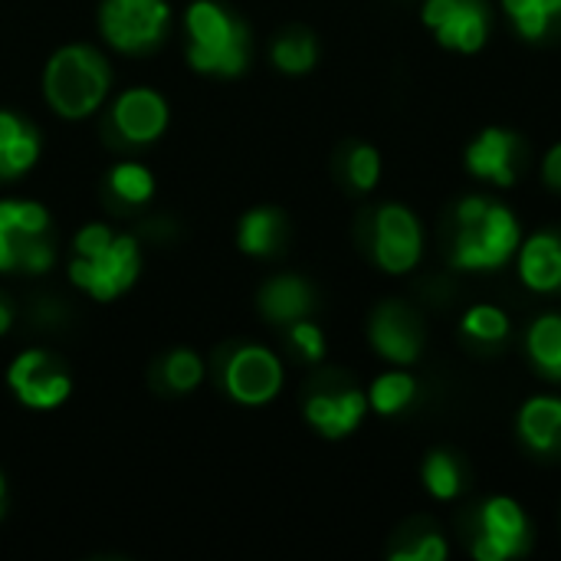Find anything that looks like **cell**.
<instances>
[{
  "label": "cell",
  "instance_id": "6da1fadb",
  "mask_svg": "<svg viewBox=\"0 0 561 561\" xmlns=\"http://www.w3.org/2000/svg\"><path fill=\"white\" fill-rule=\"evenodd\" d=\"M108 62L92 46H62L43 72V95L62 118L92 115L108 95Z\"/></svg>",
  "mask_w": 561,
  "mask_h": 561
},
{
  "label": "cell",
  "instance_id": "7a4b0ae2",
  "mask_svg": "<svg viewBox=\"0 0 561 561\" xmlns=\"http://www.w3.org/2000/svg\"><path fill=\"white\" fill-rule=\"evenodd\" d=\"M187 62L197 72L237 76L250 59V33L214 0H194L187 7Z\"/></svg>",
  "mask_w": 561,
  "mask_h": 561
},
{
  "label": "cell",
  "instance_id": "3957f363",
  "mask_svg": "<svg viewBox=\"0 0 561 561\" xmlns=\"http://www.w3.org/2000/svg\"><path fill=\"white\" fill-rule=\"evenodd\" d=\"M168 0H105L99 10L102 36L122 53H145L168 33Z\"/></svg>",
  "mask_w": 561,
  "mask_h": 561
},
{
  "label": "cell",
  "instance_id": "277c9868",
  "mask_svg": "<svg viewBox=\"0 0 561 561\" xmlns=\"http://www.w3.org/2000/svg\"><path fill=\"white\" fill-rule=\"evenodd\" d=\"M138 270H141L138 243L131 237H115L102 256L95 260L76 256L69 266V283L85 289L99 302H112L118 293H125L138 279Z\"/></svg>",
  "mask_w": 561,
  "mask_h": 561
},
{
  "label": "cell",
  "instance_id": "5b68a950",
  "mask_svg": "<svg viewBox=\"0 0 561 561\" xmlns=\"http://www.w3.org/2000/svg\"><path fill=\"white\" fill-rule=\"evenodd\" d=\"M519 240V230H516V220L506 207H496L490 204L486 207V217L463 227V237L457 240V253H454V263L457 266H467V270H493V266H503L513 253Z\"/></svg>",
  "mask_w": 561,
  "mask_h": 561
},
{
  "label": "cell",
  "instance_id": "8992f818",
  "mask_svg": "<svg viewBox=\"0 0 561 561\" xmlns=\"http://www.w3.org/2000/svg\"><path fill=\"white\" fill-rule=\"evenodd\" d=\"M224 388L237 404H266L283 388V365L270 348L243 345L230 355L224 368Z\"/></svg>",
  "mask_w": 561,
  "mask_h": 561
},
{
  "label": "cell",
  "instance_id": "52a82bcc",
  "mask_svg": "<svg viewBox=\"0 0 561 561\" xmlns=\"http://www.w3.org/2000/svg\"><path fill=\"white\" fill-rule=\"evenodd\" d=\"M7 381H10L13 394L20 398V404H26V408H33V411H53V408H59V404L69 398V391H72L69 375H66L59 365H53V358H49L46 352H39V348L23 352V355L10 365Z\"/></svg>",
  "mask_w": 561,
  "mask_h": 561
},
{
  "label": "cell",
  "instance_id": "ba28073f",
  "mask_svg": "<svg viewBox=\"0 0 561 561\" xmlns=\"http://www.w3.org/2000/svg\"><path fill=\"white\" fill-rule=\"evenodd\" d=\"M112 125L131 145L154 141L168 128V102L154 89H128L112 108Z\"/></svg>",
  "mask_w": 561,
  "mask_h": 561
},
{
  "label": "cell",
  "instance_id": "9c48e42d",
  "mask_svg": "<svg viewBox=\"0 0 561 561\" xmlns=\"http://www.w3.org/2000/svg\"><path fill=\"white\" fill-rule=\"evenodd\" d=\"M375 256L388 273H404L421 256V230L417 220L404 207H385L378 214V240Z\"/></svg>",
  "mask_w": 561,
  "mask_h": 561
},
{
  "label": "cell",
  "instance_id": "30bf717a",
  "mask_svg": "<svg viewBox=\"0 0 561 561\" xmlns=\"http://www.w3.org/2000/svg\"><path fill=\"white\" fill-rule=\"evenodd\" d=\"M526 542V519L513 500H493L483 506V533L473 546L477 559L500 561L519 552Z\"/></svg>",
  "mask_w": 561,
  "mask_h": 561
},
{
  "label": "cell",
  "instance_id": "8fae6325",
  "mask_svg": "<svg viewBox=\"0 0 561 561\" xmlns=\"http://www.w3.org/2000/svg\"><path fill=\"white\" fill-rule=\"evenodd\" d=\"M365 414V398L358 391H339V394H316L306 404L309 424H316L325 437H345L355 431V424Z\"/></svg>",
  "mask_w": 561,
  "mask_h": 561
},
{
  "label": "cell",
  "instance_id": "7c38bea8",
  "mask_svg": "<svg viewBox=\"0 0 561 561\" xmlns=\"http://www.w3.org/2000/svg\"><path fill=\"white\" fill-rule=\"evenodd\" d=\"M371 342L391 362H414L417 358V332L411 325V316L401 306H385L375 316Z\"/></svg>",
  "mask_w": 561,
  "mask_h": 561
},
{
  "label": "cell",
  "instance_id": "4fadbf2b",
  "mask_svg": "<svg viewBox=\"0 0 561 561\" xmlns=\"http://www.w3.org/2000/svg\"><path fill=\"white\" fill-rule=\"evenodd\" d=\"M513 148H516V138L500 131V128H490L483 131L470 151H467V164L473 168V174L480 178H493L496 184H513Z\"/></svg>",
  "mask_w": 561,
  "mask_h": 561
},
{
  "label": "cell",
  "instance_id": "5bb4252c",
  "mask_svg": "<svg viewBox=\"0 0 561 561\" xmlns=\"http://www.w3.org/2000/svg\"><path fill=\"white\" fill-rule=\"evenodd\" d=\"M523 279L533 289H556L561 286V243L556 237H533L523 247L519 260Z\"/></svg>",
  "mask_w": 561,
  "mask_h": 561
},
{
  "label": "cell",
  "instance_id": "9a60e30c",
  "mask_svg": "<svg viewBox=\"0 0 561 561\" xmlns=\"http://www.w3.org/2000/svg\"><path fill=\"white\" fill-rule=\"evenodd\" d=\"M309 306H312V293L296 276H279V279L266 283V289L260 296V309L273 322H296L299 316L309 312Z\"/></svg>",
  "mask_w": 561,
  "mask_h": 561
},
{
  "label": "cell",
  "instance_id": "2e32d148",
  "mask_svg": "<svg viewBox=\"0 0 561 561\" xmlns=\"http://www.w3.org/2000/svg\"><path fill=\"white\" fill-rule=\"evenodd\" d=\"M440 33V43L444 46H454V49H480L483 39H486V16L480 10L477 0H457V7L450 10V16L437 26Z\"/></svg>",
  "mask_w": 561,
  "mask_h": 561
},
{
  "label": "cell",
  "instance_id": "e0dca14e",
  "mask_svg": "<svg viewBox=\"0 0 561 561\" xmlns=\"http://www.w3.org/2000/svg\"><path fill=\"white\" fill-rule=\"evenodd\" d=\"M237 240H240V250L243 253H250V256H270L279 247V240H283V217L276 210H266V207L250 210L240 220Z\"/></svg>",
  "mask_w": 561,
  "mask_h": 561
},
{
  "label": "cell",
  "instance_id": "ac0fdd59",
  "mask_svg": "<svg viewBox=\"0 0 561 561\" xmlns=\"http://www.w3.org/2000/svg\"><path fill=\"white\" fill-rule=\"evenodd\" d=\"M519 427H523V437L536 450H549L561 434V401L539 398V401L526 404V411L519 417Z\"/></svg>",
  "mask_w": 561,
  "mask_h": 561
},
{
  "label": "cell",
  "instance_id": "d6986e66",
  "mask_svg": "<svg viewBox=\"0 0 561 561\" xmlns=\"http://www.w3.org/2000/svg\"><path fill=\"white\" fill-rule=\"evenodd\" d=\"M108 187H112V194L122 197L125 204H148L151 194H154V178H151L148 168L125 161V164H115V168H112Z\"/></svg>",
  "mask_w": 561,
  "mask_h": 561
},
{
  "label": "cell",
  "instance_id": "ffe728a7",
  "mask_svg": "<svg viewBox=\"0 0 561 561\" xmlns=\"http://www.w3.org/2000/svg\"><path fill=\"white\" fill-rule=\"evenodd\" d=\"M529 352L533 358L552 375L561 378V319L549 316V319H539L529 332Z\"/></svg>",
  "mask_w": 561,
  "mask_h": 561
},
{
  "label": "cell",
  "instance_id": "44dd1931",
  "mask_svg": "<svg viewBox=\"0 0 561 561\" xmlns=\"http://www.w3.org/2000/svg\"><path fill=\"white\" fill-rule=\"evenodd\" d=\"M273 62L283 72H309L316 62V39L309 33H289L273 43Z\"/></svg>",
  "mask_w": 561,
  "mask_h": 561
},
{
  "label": "cell",
  "instance_id": "7402d4cb",
  "mask_svg": "<svg viewBox=\"0 0 561 561\" xmlns=\"http://www.w3.org/2000/svg\"><path fill=\"white\" fill-rule=\"evenodd\" d=\"M164 381L174 391H194L204 381V362H201V355H194L187 348L171 352L164 358Z\"/></svg>",
  "mask_w": 561,
  "mask_h": 561
},
{
  "label": "cell",
  "instance_id": "603a6c76",
  "mask_svg": "<svg viewBox=\"0 0 561 561\" xmlns=\"http://www.w3.org/2000/svg\"><path fill=\"white\" fill-rule=\"evenodd\" d=\"M411 394H414V381L408 375H385L371 388V404L378 414H394L411 401Z\"/></svg>",
  "mask_w": 561,
  "mask_h": 561
},
{
  "label": "cell",
  "instance_id": "cb8c5ba5",
  "mask_svg": "<svg viewBox=\"0 0 561 561\" xmlns=\"http://www.w3.org/2000/svg\"><path fill=\"white\" fill-rule=\"evenodd\" d=\"M39 158V141L30 128H23L10 145L7 151L0 154V178H16L23 171H30Z\"/></svg>",
  "mask_w": 561,
  "mask_h": 561
},
{
  "label": "cell",
  "instance_id": "d4e9b609",
  "mask_svg": "<svg viewBox=\"0 0 561 561\" xmlns=\"http://www.w3.org/2000/svg\"><path fill=\"white\" fill-rule=\"evenodd\" d=\"M424 483L434 496L440 500H450L457 490H460V473L454 467V460L447 454H434L424 467Z\"/></svg>",
  "mask_w": 561,
  "mask_h": 561
},
{
  "label": "cell",
  "instance_id": "484cf974",
  "mask_svg": "<svg viewBox=\"0 0 561 561\" xmlns=\"http://www.w3.org/2000/svg\"><path fill=\"white\" fill-rule=\"evenodd\" d=\"M56 253L53 243L39 233V237H16V266H23L26 273H46L53 266Z\"/></svg>",
  "mask_w": 561,
  "mask_h": 561
},
{
  "label": "cell",
  "instance_id": "4316f807",
  "mask_svg": "<svg viewBox=\"0 0 561 561\" xmlns=\"http://www.w3.org/2000/svg\"><path fill=\"white\" fill-rule=\"evenodd\" d=\"M463 325H467V332H470L473 339H483V342H496V339L506 335V316H503L500 309H493V306L473 309V312L467 316Z\"/></svg>",
  "mask_w": 561,
  "mask_h": 561
},
{
  "label": "cell",
  "instance_id": "83f0119b",
  "mask_svg": "<svg viewBox=\"0 0 561 561\" xmlns=\"http://www.w3.org/2000/svg\"><path fill=\"white\" fill-rule=\"evenodd\" d=\"M503 3H506V10L516 16L519 30H523L529 39H536V36H542V33H546V26H549V13L539 7V0H503Z\"/></svg>",
  "mask_w": 561,
  "mask_h": 561
},
{
  "label": "cell",
  "instance_id": "f1b7e54d",
  "mask_svg": "<svg viewBox=\"0 0 561 561\" xmlns=\"http://www.w3.org/2000/svg\"><path fill=\"white\" fill-rule=\"evenodd\" d=\"M378 171H381V161H378V151L375 148L362 145V148L352 151V158H348V178H352L355 187H362V191L375 187Z\"/></svg>",
  "mask_w": 561,
  "mask_h": 561
},
{
  "label": "cell",
  "instance_id": "f546056e",
  "mask_svg": "<svg viewBox=\"0 0 561 561\" xmlns=\"http://www.w3.org/2000/svg\"><path fill=\"white\" fill-rule=\"evenodd\" d=\"M112 240H115V233H112L108 227H102V224H89V227H82V230L76 233V256H89V260H95V256H102V253L112 247Z\"/></svg>",
  "mask_w": 561,
  "mask_h": 561
},
{
  "label": "cell",
  "instance_id": "4dcf8cb0",
  "mask_svg": "<svg viewBox=\"0 0 561 561\" xmlns=\"http://www.w3.org/2000/svg\"><path fill=\"white\" fill-rule=\"evenodd\" d=\"M49 230V214L46 207L33 204V201H20V210H16V237H39Z\"/></svg>",
  "mask_w": 561,
  "mask_h": 561
},
{
  "label": "cell",
  "instance_id": "1f68e13d",
  "mask_svg": "<svg viewBox=\"0 0 561 561\" xmlns=\"http://www.w3.org/2000/svg\"><path fill=\"white\" fill-rule=\"evenodd\" d=\"M289 335H293V345H296L309 362H319V358H322L325 342H322V332H319L312 322H296Z\"/></svg>",
  "mask_w": 561,
  "mask_h": 561
},
{
  "label": "cell",
  "instance_id": "d6a6232c",
  "mask_svg": "<svg viewBox=\"0 0 561 561\" xmlns=\"http://www.w3.org/2000/svg\"><path fill=\"white\" fill-rule=\"evenodd\" d=\"M398 561H444L447 559V546L437 539V536H427L417 549H408V552H398Z\"/></svg>",
  "mask_w": 561,
  "mask_h": 561
},
{
  "label": "cell",
  "instance_id": "836d02e7",
  "mask_svg": "<svg viewBox=\"0 0 561 561\" xmlns=\"http://www.w3.org/2000/svg\"><path fill=\"white\" fill-rule=\"evenodd\" d=\"M16 270V237L0 230V273Z\"/></svg>",
  "mask_w": 561,
  "mask_h": 561
},
{
  "label": "cell",
  "instance_id": "e575fe53",
  "mask_svg": "<svg viewBox=\"0 0 561 561\" xmlns=\"http://www.w3.org/2000/svg\"><path fill=\"white\" fill-rule=\"evenodd\" d=\"M23 131V122L10 112H0V154L7 151V145Z\"/></svg>",
  "mask_w": 561,
  "mask_h": 561
},
{
  "label": "cell",
  "instance_id": "d590c367",
  "mask_svg": "<svg viewBox=\"0 0 561 561\" xmlns=\"http://www.w3.org/2000/svg\"><path fill=\"white\" fill-rule=\"evenodd\" d=\"M546 181H549L552 187H561V145L559 148H552V154L546 158Z\"/></svg>",
  "mask_w": 561,
  "mask_h": 561
},
{
  "label": "cell",
  "instance_id": "8d00e7d4",
  "mask_svg": "<svg viewBox=\"0 0 561 561\" xmlns=\"http://www.w3.org/2000/svg\"><path fill=\"white\" fill-rule=\"evenodd\" d=\"M10 322H13V312H10V306H7V302H0V335L10 329Z\"/></svg>",
  "mask_w": 561,
  "mask_h": 561
},
{
  "label": "cell",
  "instance_id": "74e56055",
  "mask_svg": "<svg viewBox=\"0 0 561 561\" xmlns=\"http://www.w3.org/2000/svg\"><path fill=\"white\" fill-rule=\"evenodd\" d=\"M539 7L549 13V16H556V13H561V0H539Z\"/></svg>",
  "mask_w": 561,
  "mask_h": 561
},
{
  "label": "cell",
  "instance_id": "f35d334b",
  "mask_svg": "<svg viewBox=\"0 0 561 561\" xmlns=\"http://www.w3.org/2000/svg\"><path fill=\"white\" fill-rule=\"evenodd\" d=\"M0 500H3V473H0Z\"/></svg>",
  "mask_w": 561,
  "mask_h": 561
},
{
  "label": "cell",
  "instance_id": "ab89813d",
  "mask_svg": "<svg viewBox=\"0 0 561 561\" xmlns=\"http://www.w3.org/2000/svg\"><path fill=\"white\" fill-rule=\"evenodd\" d=\"M0 513H3V510H0Z\"/></svg>",
  "mask_w": 561,
  "mask_h": 561
}]
</instances>
